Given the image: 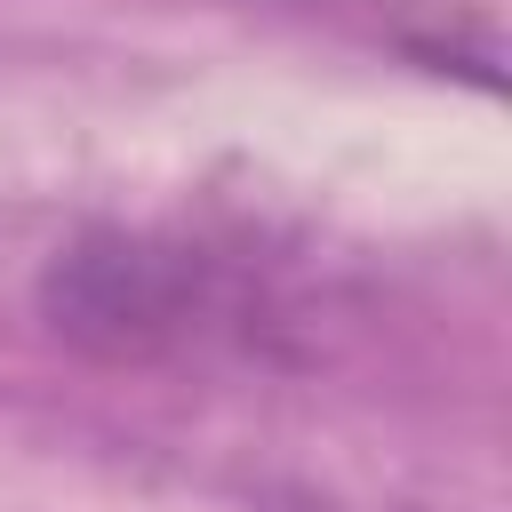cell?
Instances as JSON below:
<instances>
[{"instance_id": "1", "label": "cell", "mask_w": 512, "mask_h": 512, "mask_svg": "<svg viewBox=\"0 0 512 512\" xmlns=\"http://www.w3.org/2000/svg\"><path fill=\"white\" fill-rule=\"evenodd\" d=\"M256 304V280L184 232H80L40 272L48 328L96 360H176L216 336H248Z\"/></svg>"}]
</instances>
